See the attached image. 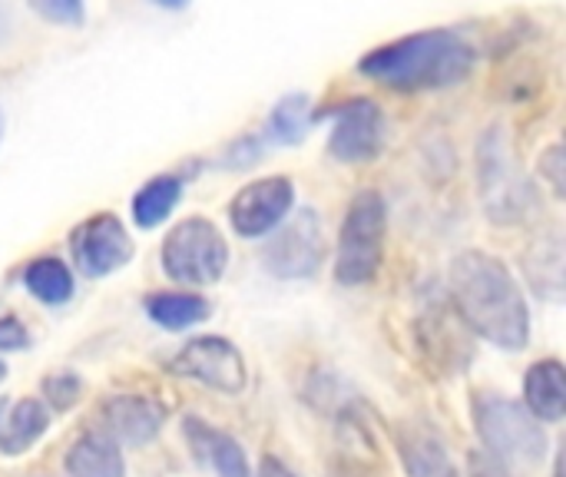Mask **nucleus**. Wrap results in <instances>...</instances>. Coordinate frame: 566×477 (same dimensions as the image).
<instances>
[{"label":"nucleus","instance_id":"1","mask_svg":"<svg viewBox=\"0 0 566 477\" xmlns=\"http://www.w3.org/2000/svg\"><path fill=\"white\" fill-rule=\"evenodd\" d=\"M448 292L458 319L484 342L504 352H524L531 342V309L514 272L491 252L468 249L451 262Z\"/></svg>","mask_w":566,"mask_h":477},{"label":"nucleus","instance_id":"2","mask_svg":"<svg viewBox=\"0 0 566 477\" xmlns=\"http://www.w3.org/2000/svg\"><path fill=\"white\" fill-rule=\"evenodd\" d=\"M478 53L454 30H421L385 46H375L358 70L398 93L418 90H448L464 83L474 73Z\"/></svg>","mask_w":566,"mask_h":477},{"label":"nucleus","instance_id":"3","mask_svg":"<svg viewBox=\"0 0 566 477\" xmlns=\"http://www.w3.org/2000/svg\"><path fill=\"white\" fill-rule=\"evenodd\" d=\"M474 432L484 445V452L501 462L511 475H531L547 458V432L544 422H537L527 405L497 395V392H478L474 395Z\"/></svg>","mask_w":566,"mask_h":477},{"label":"nucleus","instance_id":"4","mask_svg":"<svg viewBox=\"0 0 566 477\" xmlns=\"http://www.w3.org/2000/svg\"><path fill=\"white\" fill-rule=\"evenodd\" d=\"M478 186L484 216L497 226H521L537 209V193L514 163L507 133L501 126H491L478 143Z\"/></svg>","mask_w":566,"mask_h":477},{"label":"nucleus","instance_id":"5","mask_svg":"<svg viewBox=\"0 0 566 477\" xmlns=\"http://www.w3.org/2000/svg\"><path fill=\"white\" fill-rule=\"evenodd\" d=\"M385 232H388V209L381 193L365 189L348 203V212L338 229V252H335V279L348 289L368 286L385 259Z\"/></svg>","mask_w":566,"mask_h":477},{"label":"nucleus","instance_id":"6","mask_svg":"<svg viewBox=\"0 0 566 477\" xmlns=\"http://www.w3.org/2000/svg\"><path fill=\"white\" fill-rule=\"evenodd\" d=\"M159 259L163 272L179 286H216L229 266V242L212 219L189 216L166 232Z\"/></svg>","mask_w":566,"mask_h":477},{"label":"nucleus","instance_id":"7","mask_svg":"<svg viewBox=\"0 0 566 477\" xmlns=\"http://www.w3.org/2000/svg\"><path fill=\"white\" fill-rule=\"evenodd\" d=\"M272 239L262 246L265 272L275 279H312L322 269L325 259V239L322 222L315 209H302L295 219L282 222L269 232Z\"/></svg>","mask_w":566,"mask_h":477},{"label":"nucleus","instance_id":"8","mask_svg":"<svg viewBox=\"0 0 566 477\" xmlns=\"http://www.w3.org/2000/svg\"><path fill=\"white\" fill-rule=\"evenodd\" d=\"M169 372L179 379L199 382L212 392H222V395H239L249 379L242 352L222 335H199V339L186 342L169 359Z\"/></svg>","mask_w":566,"mask_h":477},{"label":"nucleus","instance_id":"9","mask_svg":"<svg viewBox=\"0 0 566 477\" xmlns=\"http://www.w3.org/2000/svg\"><path fill=\"white\" fill-rule=\"evenodd\" d=\"M70 256L86 279H106L129 266L133 239L113 212H96L70 232Z\"/></svg>","mask_w":566,"mask_h":477},{"label":"nucleus","instance_id":"10","mask_svg":"<svg viewBox=\"0 0 566 477\" xmlns=\"http://www.w3.org/2000/svg\"><path fill=\"white\" fill-rule=\"evenodd\" d=\"M295 206V186L289 176H265L242 186L229 203V222L242 239H265L279 229Z\"/></svg>","mask_w":566,"mask_h":477},{"label":"nucleus","instance_id":"11","mask_svg":"<svg viewBox=\"0 0 566 477\" xmlns=\"http://www.w3.org/2000/svg\"><path fill=\"white\" fill-rule=\"evenodd\" d=\"M332 136L328 153L338 163H368L381 153L385 143V116L375 100H348L332 110Z\"/></svg>","mask_w":566,"mask_h":477},{"label":"nucleus","instance_id":"12","mask_svg":"<svg viewBox=\"0 0 566 477\" xmlns=\"http://www.w3.org/2000/svg\"><path fill=\"white\" fill-rule=\"evenodd\" d=\"M99 425L116 445L143 448L159 438L166 425V405L149 395H109L99 405Z\"/></svg>","mask_w":566,"mask_h":477},{"label":"nucleus","instance_id":"13","mask_svg":"<svg viewBox=\"0 0 566 477\" xmlns=\"http://www.w3.org/2000/svg\"><path fill=\"white\" fill-rule=\"evenodd\" d=\"M182 438H186L192 458H199L206 468H212L219 477H252L242 445L229 432H219L209 422H202L196 415H186L182 418Z\"/></svg>","mask_w":566,"mask_h":477},{"label":"nucleus","instance_id":"14","mask_svg":"<svg viewBox=\"0 0 566 477\" xmlns=\"http://www.w3.org/2000/svg\"><path fill=\"white\" fill-rule=\"evenodd\" d=\"M564 232L560 226L541 229L524 252V276L531 289L547 302H564Z\"/></svg>","mask_w":566,"mask_h":477},{"label":"nucleus","instance_id":"15","mask_svg":"<svg viewBox=\"0 0 566 477\" xmlns=\"http://www.w3.org/2000/svg\"><path fill=\"white\" fill-rule=\"evenodd\" d=\"M395 445L408 477H461L448 445L421 425H401Z\"/></svg>","mask_w":566,"mask_h":477},{"label":"nucleus","instance_id":"16","mask_svg":"<svg viewBox=\"0 0 566 477\" xmlns=\"http://www.w3.org/2000/svg\"><path fill=\"white\" fill-rule=\"evenodd\" d=\"M454 322H458V312H448L444 302L434 299L418 315V335H421L424 352H431L438 365H444L451 372H458V369L464 372V365L471 362V345L464 339H458L454 332H448Z\"/></svg>","mask_w":566,"mask_h":477},{"label":"nucleus","instance_id":"17","mask_svg":"<svg viewBox=\"0 0 566 477\" xmlns=\"http://www.w3.org/2000/svg\"><path fill=\"white\" fill-rule=\"evenodd\" d=\"M524 405L544 425L564 422L566 379L564 365L557 359H544V362H534L527 369V375H524Z\"/></svg>","mask_w":566,"mask_h":477},{"label":"nucleus","instance_id":"18","mask_svg":"<svg viewBox=\"0 0 566 477\" xmlns=\"http://www.w3.org/2000/svg\"><path fill=\"white\" fill-rule=\"evenodd\" d=\"M50 432V408L40 398H20L0 415V455L20 458Z\"/></svg>","mask_w":566,"mask_h":477},{"label":"nucleus","instance_id":"19","mask_svg":"<svg viewBox=\"0 0 566 477\" xmlns=\"http://www.w3.org/2000/svg\"><path fill=\"white\" fill-rule=\"evenodd\" d=\"M66 475L70 477H126V458L119 445L103 432L80 435L66 452Z\"/></svg>","mask_w":566,"mask_h":477},{"label":"nucleus","instance_id":"20","mask_svg":"<svg viewBox=\"0 0 566 477\" xmlns=\"http://www.w3.org/2000/svg\"><path fill=\"white\" fill-rule=\"evenodd\" d=\"M20 282L43 305H66L73 299V292H76L70 266L63 259H56V256H40V259L27 262Z\"/></svg>","mask_w":566,"mask_h":477},{"label":"nucleus","instance_id":"21","mask_svg":"<svg viewBox=\"0 0 566 477\" xmlns=\"http://www.w3.org/2000/svg\"><path fill=\"white\" fill-rule=\"evenodd\" d=\"M209 302L199 292H153L146 299V315L166 332H186L209 319Z\"/></svg>","mask_w":566,"mask_h":477},{"label":"nucleus","instance_id":"22","mask_svg":"<svg viewBox=\"0 0 566 477\" xmlns=\"http://www.w3.org/2000/svg\"><path fill=\"white\" fill-rule=\"evenodd\" d=\"M315 116H312V100L305 93H289L282 96L269 120H265V143H275V146H295L308 136Z\"/></svg>","mask_w":566,"mask_h":477},{"label":"nucleus","instance_id":"23","mask_svg":"<svg viewBox=\"0 0 566 477\" xmlns=\"http://www.w3.org/2000/svg\"><path fill=\"white\" fill-rule=\"evenodd\" d=\"M182 196V179L179 176H153L146 186H139V193L133 196V222L139 229H156L163 226L172 209L179 206Z\"/></svg>","mask_w":566,"mask_h":477},{"label":"nucleus","instance_id":"24","mask_svg":"<svg viewBox=\"0 0 566 477\" xmlns=\"http://www.w3.org/2000/svg\"><path fill=\"white\" fill-rule=\"evenodd\" d=\"M80 398H83V379L76 372L63 369V372H50L43 379V398L40 402L46 408L63 415V412H73L80 405Z\"/></svg>","mask_w":566,"mask_h":477},{"label":"nucleus","instance_id":"25","mask_svg":"<svg viewBox=\"0 0 566 477\" xmlns=\"http://www.w3.org/2000/svg\"><path fill=\"white\" fill-rule=\"evenodd\" d=\"M27 3L33 13L60 27H83V17H86L83 0H27Z\"/></svg>","mask_w":566,"mask_h":477},{"label":"nucleus","instance_id":"26","mask_svg":"<svg viewBox=\"0 0 566 477\" xmlns=\"http://www.w3.org/2000/svg\"><path fill=\"white\" fill-rule=\"evenodd\" d=\"M30 332L17 315H0V352H27Z\"/></svg>","mask_w":566,"mask_h":477},{"label":"nucleus","instance_id":"27","mask_svg":"<svg viewBox=\"0 0 566 477\" xmlns=\"http://www.w3.org/2000/svg\"><path fill=\"white\" fill-rule=\"evenodd\" d=\"M468 477H514L501 462H494L484 448H474L468 455Z\"/></svg>","mask_w":566,"mask_h":477},{"label":"nucleus","instance_id":"28","mask_svg":"<svg viewBox=\"0 0 566 477\" xmlns=\"http://www.w3.org/2000/svg\"><path fill=\"white\" fill-rule=\"evenodd\" d=\"M541 173L551 179L554 193L560 196V193H564V149H560V146H551V149L541 156Z\"/></svg>","mask_w":566,"mask_h":477},{"label":"nucleus","instance_id":"29","mask_svg":"<svg viewBox=\"0 0 566 477\" xmlns=\"http://www.w3.org/2000/svg\"><path fill=\"white\" fill-rule=\"evenodd\" d=\"M255 477H295V475H292V468H289L282 458L265 455V458H262V465H259V471H255Z\"/></svg>","mask_w":566,"mask_h":477},{"label":"nucleus","instance_id":"30","mask_svg":"<svg viewBox=\"0 0 566 477\" xmlns=\"http://www.w3.org/2000/svg\"><path fill=\"white\" fill-rule=\"evenodd\" d=\"M153 3H159V7H166V10H182L189 0H153Z\"/></svg>","mask_w":566,"mask_h":477},{"label":"nucleus","instance_id":"31","mask_svg":"<svg viewBox=\"0 0 566 477\" xmlns=\"http://www.w3.org/2000/svg\"><path fill=\"white\" fill-rule=\"evenodd\" d=\"M554 477H564V458L557 455V462H554Z\"/></svg>","mask_w":566,"mask_h":477},{"label":"nucleus","instance_id":"32","mask_svg":"<svg viewBox=\"0 0 566 477\" xmlns=\"http://www.w3.org/2000/svg\"><path fill=\"white\" fill-rule=\"evenodd\" d=\"M7 33V13H3V3H0V37Z\"/></svg>","mask_w":566,"mask_h":477},{"label":"nucleus","instance_id":"33","mask_svg":"<svg viewBox=\"0 0 566 477\" xmlns=\"http://www.w3.org/2000/svg\"><path fill=\"white\" fill-rule=\"evenodd\" d=\"M3 379H7V365L0 362V385H3Z\"/></svg>","mask_w":566,"mask_h":477},{"label":"nucleus","instance_id":"34","mask_svg":"<svg viewBox=\"0 0 566 477\" xmlns=\"http://www.w3.org/2000/svg\"><path fill=\"white\" fill-rule=\"evenodd\" d=\"M3 408H7V398H0V415H3Z\"/></svg>","mask_w":566,"mask_h":477},{"label":"nucleus","instance_id":"35","mask_svg":"<svg viewBox=\"0 0 566 477\" xmlns=\"http://www.w3.org/2000/svg\"><path fill=\"white\" fill-rule=\"evenodd\" d=\"M0 139H3V113H0Z\"/></svg>","mask_w":566,"mask_h":477}]
</instances>
